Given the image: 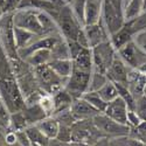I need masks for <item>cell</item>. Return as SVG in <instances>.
Wrapping results in <instances>:
<instances>
[{
	"label": "cell",
	"instance_id": "cell-1",
	"mask_svg": "<svg viewBox=\"0 0 146 146\" xmlns=\"http://www.w3.org/2000/svg\"><path fill=\"white\" fill-rule=\"evenodd\" d=\"M0 101L7 106L11 113L25 109V97L20 90L17 78L13 75L0 78Z\"/></svg>",
	"mask_w": 146,
	"mask_h": 146
},
{
	"label": "cell",
	"instance_id": "cell-2",
	"mask_svg": "<svg viewBox=\"0 0 146 146\" xmlns=\"http://www.w3.org/2000/svg\"><path fill=\"white\" fill-rule=\"evenodd\" d=\"M34 75L42 91L48 95H55L57 91L64 88L66 81L61 78L56 72L49 67V64H42L33 68Z\"/></svg>",
	"mask_w": 146,
	"mask_h": 146
},
{
	"label": "cell",
	"instance_id": "cell-3",
	"mask_svg": "<svg viewBox=\"0 0 146 146\" xmlns=\"http://www.w3.org/2000/svg\"><path fill=\"white\" fill-rule=\"evenodd\" d=\"M55 21L58 26V31L61 35L66 40H76L81 29L84 27L76 19L70 6L67 4L62 6V8L58 11L57 15L55 17Z\"/></svg>",
	"mask_w": 146,
	"mask_h": 146
},
{
	"label": "cell",
	"instance_id": "cell-4",
	"mask_svg": "<svg viewBox=\"0 0 146 146\" xmlns=\"http://www.w3.org/2000/svg\"><path fill=\"white\" fill-rule=\"evenodd\" d=\"M0 44L9 60L18 58V48L14 39L13 14H4L0 18Z\"/></svg>",
	"mask_w": 146,
	"mask_h": 146
},
{
	"label": "cell",
	"instance_id": "cell-5",
	"mask_svg": "<svg viewBox=\"0 0 146 146\" xmlns=\"http://www.w3.org/2000/svg\"><path fill=\"white\" fill-rule=\"evenodd\" d=\"M102 137L103 135L97 129L92 119L76 120L71 126V141H80L94 145Z\"/></svg>",
	"mask_w": 146,
	"mask_h": 146
},
{
	"label": "cell",
	"instance_id": "cell-6",
	"mask_svg": "<svg viewBox=\"0 0 146 146\" xmlns=\"http://www.w3.org/2000/svg\"><path fill=\"white\" fill-rule=\"evenodd\" d=\"M94 57V71L105 74L110 68L112 61L117 54V50L112 46L111 41L108 40L98 46L91 48Z\"/></svg>",
	"mask_w": 146,
	"mask_h": 146
},
{
	"label": "cell",
	"instance_id": "cell-7",
	"mask_svg": "<svg viewBox=\"0 0 146 146\" xmlns=\"http://www.w3.org/2000/svg\"><path fill=\"white\" fill-rule=\"evenodd\" d=\"M95 125L97 126L103 135V137L106 138H116V137H124L129 136L130 133V126L118 123L115 119L106 116L104 112H101L92 118Z\"/></svg>",
	"mask_w": 146,
	"mask_h": 146
},
{
	"label": "cell",
	"instance_id": "cell-8",
	"mask_svg": "<svg viewBox=\"0 0 146 146\" xmlns=\"http://www.w3.org/2000/svg\"><path fill=\"white\" fill-rule=\"evenodd\" d=\"M13 23L17 27L27 29L29 32L43 36V31L39 20L38 9H33V8L18 9L13 13Z\"/></svg>",
	"mask_w": 146,
	"mask_h": 146
},
{
	"label": "cell",
	"instance_id": "cell-9",
	"mask_svg": "<svg viewBox=\"0 0 146 146\" xmlns=\"http://www.w3.org/2000/svg\"><path fill=\"white\" fill-rule=\"evenodd\" d=\"M92 72H84L80 70H72V74L64 83V89L74 100L81 97L88 91L90 77Z\"/></svg>",
	"mask_w": 146,
	"mask_h": 146
},
{
	"label": "cell",
	"instance_id": "cell-10",
	"mask_svg": "<svg viewBox=\"0 0 146 146\" xmlns=\"http://www.w3.org/2000/svg\"><path fill=\"white\" fill-rule=\"evenodd\" d=\"M117 54L130 68L136 70L146 62V53L133 40L118 49Z\"/></svg>",
	"mask_w": 146,
	"mask_h": 146
},
{
	"label": "cell",
	"instance_id": "cell-11",
	"mask_svg": "<svg viewBox=\"0 0 146 146\" xmlns=\"http://www.w3.org/2000/svg\"><path fill=\"white\" fill-rule=\"evenodd\" d=\"M84 33H86L87 40L89 43V48H94L108 40H110V34H109L104 22L101 20L97 23L84 26Z\"/></svg>",
	"mask_w": 146,
	"mask_h": 146
},
{
	"label": "cell",
	"instance_id": "cell-12",
	"mask_svg": "<svg viewBox=\"0 0 146 146\" xmlns=\"http://www.w3.org/2000/svg\"><path fill=\"white\" fill-rule=\"evenodd\" d=\"M132 68H130L123 60L120 58L118 54H116L112 63L109 68L106 76L108 78L115 82V83H120V84H126L127 86V76L130 74Z\"/></svg>",
	"mask_w": 146,
	"mask_h": 146
},
{
	"label": "cell",
	"instance_id": "cell-13",
	"mask_svg": "<svg viewBox=\"0 0 146 146\" xmlns=\"http://www.w3.org/2000/svg\"><path fill=\"white\" fill-rule=\"evenodd\" d=\"M127 112H129L127 104L119 96L112 102L108 103V106L104 111V113L106 116L115 119L118 123L125 124V125H127Z\"/></svg>",
	"mask_w": 146,
	"mask_h": 146
},
{
	"label": "cell",
	"instance_id": "cell-14",
	"mask_svg": "<svg viewBox=\"0 0 146 146\" xmlns=\"http://www.w3.org/2000/svg\"><path fill=\"white\" fill-rule=\"evenodd\" d=\"M71 113L75 117L76 120H82V119H92L95 116H97L98 113H101L100 111H97L96 109L88 103L86 100L81 97V98L74 100L71 104Z\"/></svg>",
	"mask_w": 146,
	"mask_h": 146
},
{
	"label": "cell",
	"instance_id": "cell-15",
	"mask_svg": "<svg viewBox=\"0 0 146 146\" xmlns=\"http://www.w3.org/2000/svg\"><path fill=\"white\" fill-rule=\"evenodd\" d=\"M103 0H87L84 12V26L97 23L102 20Z\"/></svg>",
	"mask_w": 146,
	"mask_h": 146
},
{
	"label": "cell",
	"instance_id": "cell-16",
	"mask_svg": "<svg viewBox=\"0 0 146 146\" xmlns=\"http://www.w3.org/2000/svg\"><path fill=\"white\" fill-rule=\"evenodd\" d=\"M146 83V75L139 70L131 69L127 76V88L135 98L144 95V87Z\"/></svg>",
	"mask_w": 146,
	"mask_h": 146
},
{
	"label": "cell",
	"instance_id": "cell-17",
	"mask_svg": "<svg viewBox=\"0 0 146 146\" xmlns=\"http://www.w3.org/2000/svg\"><path fill=\"white\" fill-rule=\"evenodd\" d=\"M72 66L74 70H80L84 72H92L94 71V57L91 48H83L80 54L72 58Z\"/></svg>",
	"mask_w": 146,
	"mask_h": 146
},
{
	"label": "cell",
	"instance_id": "cell-18",
	"mask_svg": "<svg viewBox=\"0 0 146 146\" xmlns=\"http://www.w3.org/2000/svg\"><path fill=\"white\" fill-rule=\"evenodd\" d=\"M18 81V84H19V87H20V90L23 95V97H28L29 95L34 94L35 91H39L41 90L40 87H39V83L38 81H36V77L34 75V71L33 69L31 71H28L27 74L25 75H22L20 77L17 78Z\"/></svg>",
	"mask_w": 146,
	"mask_h": 146
},
{
	"label": "cell",
	"instance_id": "cell-19",
	"mask_svg": "<svg viewBox=\"0 0 146 146\" xmlns=\"http://www.w3.org/2000/svg\"><path fill=\"white\" fill-rule=\"evenodd\" d=\"M48 64H49V67L64 81H67L70 77V75L72 74V70H74V66H72V60L71 58L52 60Z\"/></svg>",
	"mask_w": 146,
	"mask_h": 146
},
{
	"label": "cell",
	"instance_id": "cell-20",
	"mask_svg": "<svg viewBox=\"0 0 146 146\" xmlns=\"http://www.w3.org/2000/svg\"><path fill=\"white\" fill-rule=\"evenodd\" d=\"M40 38H41V35H38L27 29L14 26V39H15V44L18 49L32 44L34 41H36Z\"/></svg>",
	"mask_w": 146,
	"mask_h": 146
},
{
	"label": "cell",
	"instance_id": "cell-21",
	"mask_svg": "<svg viewBox=\"0 0 146 146\" xmlns=\"http://www.w3.org/2000/svg\"><path fill=\"white\" fill-rule=\"evenodd\" d=\"M133 38H135L133 33L131 32V29L129 28V26L126 25V23H124V26L121 27L119 31H117L115 34H112L110 36V41H111L112 46L115 47V49L118 50L123 46H125L126 43L132 41Z\"/></svg>",
	"mask_w": 146,
	"mask_h": 146
},
{
	"label": "cell",
	"instance_id": "cell-22",
	"mask_svg": "<svg viewBox=\"0 0 146 146\" xmlns=\"http://www.w3.org/2000/svg\"><path fill=\"white\" fill-rule=\"evenodd\" d=\"M53 98H54V104H55L54 115L66 111V110H69L71 108L72 102H74V98L69 95V92L64 88L61 89L60 91H57L55 95H53Z\"/></svg>",
	"mask_w": 146,
	"mask_h": 146
},
{
	"label": "cell",
	"instance_id": "cell-23",
	"mask_svg": "<svg viewBox=\"0 0 146 146\" xmlns=\"http://www.w3.org/2000/svg\"><path fill=\"white\" fill-rule=\"evenodd\" d=\"M35 125L38 126V127L43 132V135H44L47 138H49V139L56 138L57 132H58V129H60V124H58L57 119H56L55 117H53V116L46 117L44 119L40 120L39 123H36Z\"/></svg>",
	"mask_w": 146,
	"mask_h": 146
},
{
	"label": "cell",
	"instance_id": "cell-24",
	"mask_svg": "<svg viewBox=\"0 0 146 146\" xmlns=\"http://www.w3.org/2000/svg\"><path fill=\"white\" fill-rule=\"evenodd\" d=\"M25 61L32 68L39 67V66H42V64H48L52 61L50 49L42 48V49L34 50L32 54H29V56Z\"/></svg>",
	"mask_w": 146,
	"mask_h": 146
},
{
	"label": "cell",
	"instance_id": "cell-25",
	"mask_svg": "<svg viewBox=\"0 0 146 146\" xmlns=\"http://www.w3.org/2000/svg\"><path fill=\"white\" fill-rule=\"evenodd\" d=\"M50 55L52 60H64V58H71L70 56V50L68 41L63 38L62 35L58 38V40L55 42L53 48L50 49Z\"/></svg>",
	"mask_w": 146,
	"mask_h": 146
},
{
	"label": "cell",
	"instance_id": "cell-26",
	"mask_svg": "<svg viewBox=\"0 0 146 146\" xmlns=\"http://www.w3.org/2000/svg\"><path fill=\"white\" fill-rule=\"evenodd\" d=\"M23 113H25L27 121L29 126L31 125H35L36 123H39L40 120L44 119L46 117H48L46 115V112L43 111V109L40 106V104H35V105H26L23 109Z\"/></svg>",
	"mask_w": 146,
	"mask_h": 146
},
{
	"label": "cell",
	"instance_id": "cell-27",
	"mask_svg": "<svg viewBox=\"0 0 146 146\" xmlns=\"http://www.w3.org/2000/svg\"><path fill=\"white\" fill-rule=\"evenodd\" d=\"M143 13V0H125L124 18L125 22L137 18Z\"/></svg>",
	"mask_w": 146,
	"mask_h": 146
},
{
	"label": "cell",
	"instance_id": "cell-28",
	"mask_svg": "<svg viewBox=\"0 0 146 146\" xmlns=\"http://www.w3.org/2000/svg\"><path fill=\"white\" fill-rule=\"evenodd\" d=\"M26 133L27 136L29 137L32 144H36V145H41V146H48V144H49V138H47L43 132L36 126V125H31L28 126L26 130Z\"/></svg>",
	"mask_w": 146,
	"mask_h": 146
},
{
	"label": "cell",
	"instance_id": "cell-29",
	"mask_svg": "<svg viewBox=\"0 0 146 146\" xmlns=\"http://www.w3.org/2000/svg\"><path fill=\"white\" fill-rule=\"evenodd\" d=\"M28 126H29V124H28L27 118H26V116H25V113H23L22 110L11 115V123H9V129L8 130L18 132V131L26 130Z\"/></svg>",
	"mask_w": 146,
	"mask_h": 146
},
{
	"label": "cell",
	"instance_id": "cell-30",
	"mask_svg": "<svg viewBox=\"0 0 146 146\" xmlns=\"http://www.w3.org/2000/svg\"><path fill=\"white\" fill-rule=\"evenodd\" d=\"M82 97L88 103H90L97 111H100V112H104L105 111V109L108 106V103L102 98L97 91H87Z\"/></svg>",
	"mask_w": 146,
	"mask_h": 146
},
{
	"label": "cell",
	"instance_id": "cell-31",
	"mask_svg": "<svg viewBox=\"0 0 146 146\" xmlns=\"http://www.w3.org/2000/svg\"><path fill=\"white\" fill-rule=\"evenodd\" d=\"M97 92L100 94V96L102 97V98H103L106 103L112 102L113 100H116L117 97L119 96L116 84H115L112 81H110V80H109Z\"/></svg>",
	"mask_w": 146,
	"mask_h": 146
},
{
	"label": "cell",
	"instance_id": "cell-32",
	"mask_svg": "<svg viewBox=\"0 0 146 146\" xmlns=\"http://www.w3.org/2000/svg\"><path fill=\"white\" fill-rule=\"evenodd\" d=\"M125 23L129 26V28L131 29V32L135 36L138 33L146 31V12H143L140 15H138L137 18L132 19L130 21H126Z\"/></svg>",
	"mask_w": 146,
	"mask_h": 146
},
{
	"label": "cell",
	"instance_id": "cell-33",
	"mask_svg": "<svg viewBox=\"0 0 146 146\" xmlns=\"http://www.w3.org/2000/svg\"><path fill=\"white\" fill-rule=\"evenodd\" d=\"M108 81H109V78H108V76L105 74L97 72V71H92L88 91H98Z\"/></svg>",
	"mask_w": 146,
	"mask_h": 146
},
{
	"label": "cell",
	"instance_id": "cell-34",
	"mask_svg": "<svg viewBox=\"0 0 146 146\" xmlns=\"http://www.w3.org/2000/svg\"><path fill=\"white\" fill-rule=\"evenodd\" d=\"M87 0H72L69 4L72 13L76 17V19L81 22V25L84 26V12H86Z\"/></svg>",
	"mask_w": 146,
	"mask_h": 146
},
{
	"label": "cell",
	"instance_id": "cell-35",
	"mask_svg": "<svg viewBox=\"0 0 146 146\" xmlns=\"http://www.w3.org/2000/svg\"><path fill=\"white\" fill-rule=\"evenodd\" d=\"M40 106L43 109V111L46 112L47 116H53L54 115V110H55V104H54V98L52 95L44 94L42 96V98L40 101Z\"/></svg>",
	"mask_w": 146,
	"mask_h": 146
},
{
	"label": "cell",
	"instance_id": "cell-36",
	"mask_svg": "<svg viewBox=\"0 0 146 146\" xmlns=\"http://www.w3.org/2000/svg\"><path fill=\"white\" fill-rule=\"evenodd\" d=\"M133 111L137 113L141 121H146V96L141 95L136 98V104Z\"/></svg>",
	"mask_w": 146,
	"mask_h": 146
},
{
	"label": "cell",
	"instance_id": "cell-37",
	"mask_svg": "<svg viewBox=\"0 0 146 146\" xmlns=\"http://www.w3.org/2000/svg\"><path fill=\"white\" fill-rule=\"evenodd\" d=\"M11 112L7 109V106L0 101V127L8 130L9 123H11Z\"/></svg>",
	"mask_w": 146,
	"mask_h": 146
},
{
	"label": "cell",
	"instance_id": "cell-38",
	"mask_svg": "<svg viewBox=\"0 0 146 146\" xmlns=\"http://www.w3.org/2000/svg\"><path fill=\"white\" fill-rule=\"evenodd\" d=\"M129 137L137 138V139L146 143V121H141L138 126L130 129Z\"/></svg>",
	"mask_w": 146,
	"mask_h": 146
},
{
	"label": "cell",
	"instance_id": "cell-39",
	"mask_svg": "<svg viewBox=\"0 0 146 146\" xmlns=\"http://www.w3.org/2000/svg\"><path fill=\"white\" fill-rule=\"evenodd\" d=\"M71 126L72 125L60 124V129H58L56 138L60 139V140H62V141L71 143Z\"/></svg>",
	"mask_w": 146,
	"mask_h": 146
},
{
	"label": "cell",
	"instance_id": "cell-40",
	"mask_svg": "<svg viewBox=\"0 0 146 146\" xmlns=\"http://www.w3.org/2000/svg\"><path fill=\"white\" fill-rule=\"evenodd\" d=\"M22 0H4V4H5V13L8 14H13L14 12H17L20 8Z\"/></svg>",
	"mask_w": 146,
	"mask_h": 146
},
{
	"label": "cell",
	"instance_id": "cell-41",
	"mask_svg": "<svg viewBox=\"0 0 146 146\" xmlns=\"http://www.w3.org/2000/svg\"><path fill=\"white\" fill-rule=\"evenodd\" d=\"M67 41H68L69 50H70V56H71V60H72L80 54V52L83 49V47L76 40H67Z\"/></svg>",
	"mask_w": 146,
	"mask_h": 146
},
{
	"label": "cell",
	"instance_id": "cell-42",
	"mask_svg": "<svg viewBox=\"0 0 146 146\" xmlns=\"http://www.w3.org/2000/svg\"><path fill=\"white\" fill-rule=\"evenodd\" d=\"M17 133V143L20 146H32V141L29 139V137L27 136V133L25 130L22 131H18Z\"/></svg>",
	"mask_w": 146,
	"mask_h": 146
},
{
	"label": "cell",
	"instance_id": "cell-43",
	"mask_svg": "<svg viewBox=\"0 0 146 146\" xmlns=\"http://www.w3.org/2000/svg\"><path fill=\"white\" fill-rule=\"evenodd\" d=\"M140 123H141V120L137 116V113L133 110H129V112H127V125L130 126V129L138 126Z\"/></svg>",
	"mask_w": 146,
	"mask_h": 146
},
{
	"label": "cell",
	"instance_id": "cell-44",
	"mask_svg": "<svg viewBox=\"0 0 146 146\" xmlns=\"http://www.w3.org/2000/svg\"><path fill=\"white\" fill-rule=\"evenodd\" d=\"M133 41H135L141 48V49L146 53V31L138 33L135 38H133Z\"/></svg>",
	"mask_w": 146,
	"mask_h": 146
},
{
	"label": "cell",
	"instance_id": "cell-45",
	"mask_svg": "<svg viewBox=\"0 0 146 146\" xmlns=\"http://www.w3.org/2000/svg\"><path fill=\"white\" fill-rule=\"evenodd\" d=\"M129 136L124 137H116V138H109L110 139V146H130L127 141Z\"/></svg>",
	"mask_w": 146,
	"mask_h": 146
},
{
	"label": "cell",
	"instance_id": "cell-46",
	"mask_svg": "<svg viewBox=\"0 0 146 146\" xmlns=\"http://www.w3.org/2000/svg\"><path fill=\"white\" fill-rule=\"evenodd\" d=\"M5 141L7 144V146H12L17 144V133L14 131L8 130L5 135Z\"/></svg>",
	"mask_w": 146,
	"mask_h": 146
},
{
	"label": "cell",
	"instance_id": "cell-47",
	"mask_svg": "<svg viewBox=\"0 0 146 146\" xmlns=\"http://www.w3.org/2000/svg\"><path fill=\"white\" fill-rule=\"evenodd\" d=\"M48 146H70V143H67V141H62L57 138H54V139H50L49 140V144Z\"/></svg>",
	"mask_w": 146,
	"mask_h": 146
},
{
	"label": "cell",
	"instance_id": "cell-48",
	"mask_svg": "<svg viewBox=\"0 0 146 146\" xmlns=\"http://www.w3.org/2000/svg\"><path fill=\"white\" fill-rule=\"evenodd\" d=\"M127 141L130 146H146V143L143 140H139L137 138H132V137H127Z\"/></svg>",
	"mask_w": 146,
	"mask_h": 146
},
{
	"label": "cell",
	"instance_id": "cell-49",
	"mask_svg": "<svg viewBox=\"0 0 146 146\" xmlns=\"http://www.w3.org/2000/svg\"><path fill=\"white\" fill-rule=\"evenodd\" d=\"M92 146H110V139L106 137H102L101 139L97 140Z\"/></svg>",
	"mask_w": 146,
	"mask_h": 146
},
{
	"label": "cell",
	"instance_id": "cell-50",
	"mask_svg": "<svg viewBox=\"0 0 146 146\" xmlns=\"http://www.w3.org/2000/svg\"><path fill=\"white\" fill-rule=\"evenodd\" d=\"M5 13V4H4V0H0V18H1Z\"/></svg>",
	"mask_w": 146,
	"mask_h": 146
},
{
	"label": "cell",
	"instance_id": "cell-51",
	"mask_svg": "<svg viewBox=\"0 0 146 146\" xmlns=\"http://www.w3.org/2000/svg\"><path fill=\"white\" fill-rule=\"evenodd\" d=\"M70 146H92V145H89L86 143H80V141H71Z\"/></svg>",
	"mask_w": 146,
	"mask_h": 146
},
{
	"label": "cell",
	"instance_id": "cell-52",
	"mask_svg": "<svg viewBox=\"0 0 146 146\" xmlns=\"http://www.w3.org/2000/svg\"><path fill=\"white\" fill-rule=\"evenodd\" d=\"M0 146H7L5 141V135H3L1 132H0Z\"/></svg>",
	"mask_w": 146,
	"mask_h": 146
},
{
	"label": "cell",
	"instance_id": "cell-53",
	"mask_svg": "<svg viewBox=\"0 0 146 146\" xmlns=\"http://www.w3.org/2000/svg\"><path fill=\"white\" fill-rule=\"evenodd\" d=\"M143 12H146V0H143Z\"/></svg>",
	"mask_w": 146,
	"mask_h": 146
},
{
	"label": "cell",
	"instance_id": "cell-54",
	"mask_svg": "<svg viewBox=\"0 0 146 146\" xmlns=\"http://www.w3.org/2000/svg\"><path fill=\"white\" fill-rule=\"evenodd\" d=\"M63 1H64V3L67 4V5H69V4H70V3L72 1V0H63Z\"/></svg>",
	"mask_w": 146,
	"mask_h": 146
},
{
	"label": "cell",
	"instance_id": "cell-55",
	"mask_svg": "<svg viewBox=\"0 0 146 146\" xmlns=\"http://www.w3.org/2000/svg\"><path fill=\"white\" fill-rule=\"evenodd\" d=\"M144 95L146 96V83H145V87H144Z\"/></svg>",
	"mask_w": 146,
	"mask_h": 146
},
{
	"label": "cell",
	"instance_id": "cell-56",
	"mask_svg": "<svg viewBox=\"0 0 146 146\" xmlns=\"http://www.w3.org/2000/svg\"><path fill=\"white\" fill-rule=\"evenodd\" d=\"M32 146H41V145H36V144H32Z\"/></svg>",
	"mask_w": 146,
	"mask_h": 146
},
{
	"label": "cell",
	"instance_id": "cell-57",
	"mask_svg": "<svg viewBox=\"0 0 146 146\" xmlns=\"http://www.w3.org/2000/svg\"><path fill=\"white\" fill-rule=\"evenodd\" d=\"M12 146H20V145H19V144H18V143H17V144H15V145H12Z\"/></svg>",
	"mask_w": 146,
	"mask_h": 146
}]
</instances>
